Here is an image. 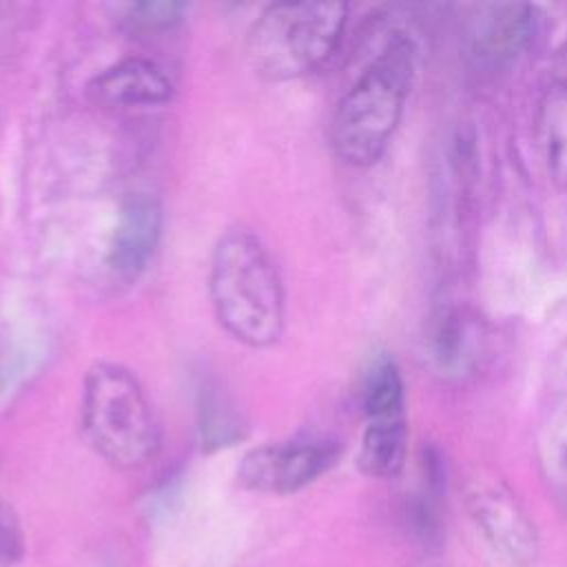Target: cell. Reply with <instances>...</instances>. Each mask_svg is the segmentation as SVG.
<instances>
[{"mask_svg": "<svg viewBox=\"0 0 567 567\" xmlns=\"http://www.w3.org/2000/svg\"><path fill=\"white\" fill-rule=\"evenodd\" d=\"M536 133L549 177L558 186H567V80L545 89L538 102Z\"/></svg>", "mask_w": 567, "mask_h": 567, "instance_id": "cell-11", "label": "cell"}, {"mask_svg": "<svg viewBox=\"0 0 567 567\" xmlns=\"http://www.w3.org/2000/svg\"><path fill=\"white\" fill-rule=\"evenodd\" d=\"M536 31V9L520 2L481 4L467 22V51L476 64L501 69L514 62Z\"/></svg>", "mask_w": 567, "mask_h": 567, "instance_id": "cell-6", "label": "cell"}, {"mask_svg": "<svg viewBox=\"0 0 567 567\" xmlns=\"http://www.w3.org/2000/svg\"><path fill=\"white\" fill-rule=\"evenodd\" d=\"M199 436L204 450H219L244 439L241 419L233 412L226 399L215 394L204 396L199 408Z\"/></svg>", "mask_w": 567, "mask_h": 567, "instance_id": "cell-14", "label": "cell"}, {"mask_svg": "<svg viewBox=\"0 0 567 567\" xmlns=\"http://www.w3.org/2000/svg\"><path fill=\"white\" fill-rule=\"evenodd\" d=\"M18 556V540L0 527V567H7Z\"/></svg>", "mask_w": 567, "mask_h": 567, "instance_id": "cell-16", "label": "cell"}, {"mask_svg": "<svg viewBox=\"0 0 567 567\" xmlns=\"http://www.w3.org/2000/svg\"><path fill=\"white\" fill-rule=\"evenodd\" d=\"M186 11V4L182 2H135L126 7V22L133 29L142 31H157V29H171L182 20Z\"/></svg>", "mask_w": 567, "mask_h": 567, "instance_id": "cell-15", "label": "cell"}, {"mask_svg": "<svg viewBox=\"0 0 567 567\" xmlns=\"http://www.w3.org/2000/svg\"><path fill=\"white\" fill-rule=\"evenodd\" d=\"M339 458L332 439L301 436L264 443L244 454L237 465V483L259 494H295L326 474Z\"/></svg>", "mask_w": 567, "mask_h": 567, "instance_id": "cell-5", "label": "cell"}, {"mask_svg": "<svg viewBox=\"0 0 567 567\" xmlns=\"http://www.w3.org/2000/svg\"><path fill=\"white\" fill-rule=\"evenodd\" d=\"M208 297L217 323L248 348L275 346L286 326L281 272L264 241L246 230H226L213 248Z\"/></svg>", "mask_w": 567, "mask_h": 567, "instance_id": "cell-1", "label": "cell"}, {"mask_svg": "<svg viewBox=\"0 0 567 567\" xmlns=\"http://www.w3.org/2000/svg\"><path fill=\"white\" fill-rule=\"evenodd\" d=\"M80 423L86 443L117 470H140L162 447V427L140 379L113 361L93 363L82 381Z\"/></svg>", "mask_w": 567, "mask_h": 567, "instance_id": "cell-3", "label": "cell"}, {"mask_svg": "<svg viewBox=\"0 0 567 567\" xmlns=\"http://www.w3.org/2000/svg\"><path fill=\"white\" fill-rule=\"evenodd\" d=\"M348 22L343 2H275L264 7L246 35L250 69L270 82L317 71L339 47Z\"/></svg>", "mask_w": 567, "mask_h": 567, "instance_id": "cell-4", "label": "cell"}, {"mask_svg": "<svg viewBox=\"0 0 567 567\" xmlns=\"http://www.w3.org/2000/svg\"><path fill=\"white\" fill-rule=\"evenodd\" d=\"M86 93L102 106H157L173 97L175 84L157 62L126 58L97 73L86 84Z\"/></svg>", "mask_w": 567, "mask_h": 567, "instance_id": "cell-9", "label": "cell"}, {"mask_svg": "<svg viewBox=\"0 0 567 567\" xmlns=\"http://www.w3.org/2000/svg\"><path fill=\"white\" fill-rule=\"evenodd\" d=\"M478 343V328L456 310L445 312L432 337V352L441 370L461 374L474 361V348Z\"/></svg>", "mask_w": 567, "mask_h": 567, "instance_id": "cell-12", "label": "cell"}, {"mask_svg": "<svg viewBox=\"0 0 567 567\" xmlns=\"http://www.w3.org/2000/svg\"><path fill=\"white\" fill-rule=\"evenodd\" d=\"M414 42L392 33L339 100L330 142L346 164L372 166L385 153L414 80Z\"/></svg>", "mask_w": 567, "mask_h": 567, "instance_id": "cell-2", "label": "cell"}, {"mask_svg": "<svg viewBox=\"0 0 567 567\" xmlns=\"http://www.w3.org/2000/svg\"><path fill=\"white\" fill-rule=\"evenodd\" d=\"M164 213L157 197L148 193L131 195L117 215L109 246V268L122 279H135L153 259L162 237Z\"/></svg>", "mask_w": 567, "mask_h": 567, "instance_id": "cell-8", "label": "cell"}, {"mask_svg": "<svg viewBox=\"0 0 567 567\" xmlns=\"http://www.w3.org/2000/svg\"><path fill=\"white\" fill-rule=\"evenodd\" d=\"M467 505L476 527L512 563H529L536 556V532L512 492L501 483L470 487Z\"/></svg>", "mask_w": 567, "mask_h": 567, "instance_id": "cell-7", "label": "cell"}, {"mask_svg": "<svg viewBox=\"0 0 567 567\" xmlns=\"http://www.w3.org/2000/svg\"><path fill=\"white\" fill-rule=\"evenodd\" d=\"M363 412L365 419L405 416V385L396 363L379 357L363 381Z\"/></svg>", "mask_w": 567, "mask_h": 567, "instance_id": "cell-13", "label": "cell"}, {"mask_svg": "<svg viewBox=\"0 0 567 567\" xmlns=\"http://www.w3.org/2000/svg\"><path fill=\"white\" fill-rule=\"evenodd\" d=\"M408 456L405 416L368 419L361 434L357 465L372 478H392L403 470Z\"/></svg>", "mask_w": 567, "mask_h": 567, "instance_id": "cell-10", "label": "cell"}]
</instances>
